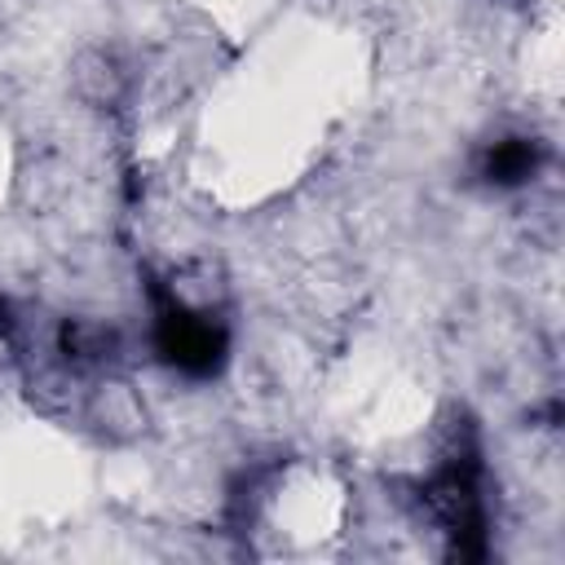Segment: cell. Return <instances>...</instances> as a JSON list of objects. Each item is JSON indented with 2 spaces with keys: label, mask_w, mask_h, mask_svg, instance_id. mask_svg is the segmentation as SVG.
I'll return each mask as SVG.
<instances>
[{
  "label": "cell",
  "mask_w": 565,
  "mask_h": 565,
  "mask_svg": "<svg viewBox=\"0 0 565 565\" xmlns=\"http://www.w3.org/2000/svg\"><path fill=\"white\" fill-rule=\"evenodd\" d=\"M159 353L190 371V375H212L225 353V331L207 309H185V305H163L159 309Z\"/></svg>",
  "instance_id": "1"
},
{
  "label": "cell",
  "mask_w": 565,
  "mask_h": 565,
  "mask_svg": "<svg viewBox=\"0 0 565 565\" xmlns=\"http://www.w3.org/2000/svg\"><path fill=\"white\" fill-rule=\"evenodd\" d=\"M530 172H534V146L521 141V137L499 141V146L490 150V159H486V177H490V181H521V177H530Z\"/></svg>",
  "instance_id": "2"
}]
</instances>
